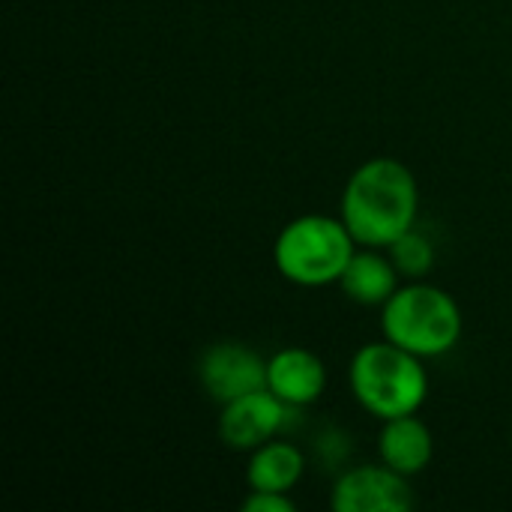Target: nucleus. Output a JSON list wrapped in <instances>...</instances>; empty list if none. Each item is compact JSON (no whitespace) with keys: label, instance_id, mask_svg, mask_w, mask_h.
Listing matches in <instances>:
<instances>
[{"label":"nucleus","instance_id":"obj_11","mask_svg":"<svg viewBox=\"0 0 512 512\" xmlns=\"http://www.w3.org/2000/svg\"><path fill=\"white\" fill-rule=\"evenodd\" d=\"M306 474V453L288 438H273L249 453L246 483L261 492H291Z\"/></svg>","mask_w":512,"mask_h":512},{"label":"nucleus","instance_id":"obj_9","mask_svg":"<svg viewBox=\"0 0 512 512\" xmlns=\"http://www.w3.org/2000/svg\"><path fill=\"white\" fill-rule=\"evenodd\" d=\"M435 456V435L426 420L417 414L393 417L381 423L378 432V459L399 471L402 477H417L432 465Z\"/></svg>","mask_w":512,"mask_h":512},{"label":"nucleus","instance_id":"obj_4","mask_svg":"<svg viewBox=\"0 0 512 512\" xmlns=\"http://www.w3.org/2000/svg\"><path fill=\"white\" fill-rule=\"evenodd\" d=\"M354 252L357 240L342 216L303 213L276 234L273 267L297 288H327L339 285Z\"/></svg>","mask_w":512,"mask_h":512},{"label":"nucleus","instance_id":"obj_2","mask_svg":"<svg viewBox=\"0 0 512 512\" xmlns=\"http://www.w3.org/2000/svg\"><path fill=\"white\" fill-rule=\"evenodd\" d=\"M348 390L354 402L381 423L420 414L429 399V369L423 357L390 339L366 342L348 363Z\"/></svg>","mask_w":512,"mask_h":512},{"label":"nucleus","instance_id":"obj_7","mask_svg":"<svg viewBox=\"0 0 512 512\" xmlns=\"http://www.w3.org/2000/svg\"><path fill=\"white\" fill-rule=\"evenodd\" d=\"M198 381L216 405H225L267 387V360L243 342H219L201 354Z\"/></svg>","mask_w":512,"mask_h":512},{"label":"nucleus","instance_id":"obj_8","mask_svg":"<svg viewBox=\"0 0 512 512\" xmlns=\"http://www.w3.org/2000/svg\"><path fill=\"white\" fill-rule=\"evenodd\" d=\"M267 390L276 393L285 405L303 411L324 396L327 366L309 348L300 345L279 348L267 357Z\"/></svg>","mask_w":512,"mask_h":512},{"label":"nucleus","instance_id":"obj_1","mask_svg":"<svg viewBox=\"0 0 512 512\" xmlns=\"http://www.w3.org/2000/svg\"><path fill=\"white\" fill-rule=\"evenodd\" d=\"M339 216L357 246L387 249L417 228L420 186L414 171L393 156H372L357 165L342 189Z\"/></svg>","mask_w":512,"mask_h":512},{"label":"nucleus","instance_id":"obj_5","mask_svg":"<svg viewBox=\"0 0 512 512\" xmlns=\"http://www.w3.org/2000/svg\"><path fill=\"white\" fill-rule=\"evenodd\" d=\"M294 414H297V408L285 405L276 393H270L264 387V390H255V393H246L234 402L219 405L216 429H219V438L228 450L252 453L261 444L279 438L291 426Z\"/></svg>","mask_w":512,"mask_h":512},{"label":"nucleus","instance_id":"obj_3","mask_svg":"<svg viewBox=\"0 0 512 512\" xmlns=\"http://www.w3.org/2000/svg\"><path fill=\"white\" fill-rule=\"evenodd\" d=\"M465 318L456 297L426 279L402 282L381 306V333L393 345L423 357H447L462 342Z\"/></svg>","mask_w":512,"mask_h":512},{"label":"nucleus","instance_id":"obj_13","mask_svg":"<svg viewBox=\"0 0 512 512\" xmlns=\"http://www.w3.org/2000/svg\"><path fill=\"white\" fill-rule=\"evenodd\" d=\"M246 512H294L297 504L291 498V492H261V489H249L246 501H243Z\"/></svg>","mask_w":512,"mask_h":512},{"label":"nucleus","instance_id":"obj_10","mask_svg":"<svg viewBox=\"0 0 512 512\" xmlns=\"http://www.w3.org/2000/svg\"><path fill=\"white\" fill-rule=\"evenodd\" d=\"M399 285H402V273L396 270L387 249H372V246H357L354 258L348 261L339 279V288L351 303L378 306V309L393 297Z\"/></svg>","mask_w":512,"mask_h":512},{"label":"nucleus","instance_id":"obj_12","mask_svg":"<svg viewBox=\"0 0 512 512\" xmlns=\"http://www.w3.org/2000/svg\"><path fill=\"white\" fill-rule=\"evenodd\" d=\"M387 255L393 258L402 279H426L435 267V243L417 228L405 231L396 243H390Z\"/></svg>","mask_w":512,"mask_h":512},{"label":"nucleus","instance_id":"obj_6","mask_svg":"<svg viewBox=\"0 0 512 512\" xmlns=\"http://www.w3.org/2000/svg\"><path fill=\"white\" fill-rule=\"evenodd\" d=\"M414 504L411 477H402L384 462L345 468L330 489L333 512H408Z\"/></svg>","mask_w":512,"mask_h":512}]
</instances>
